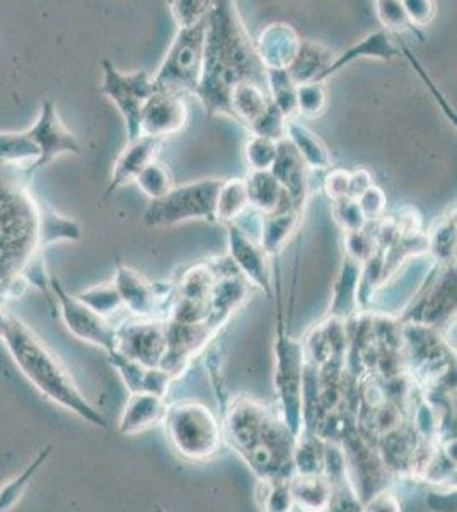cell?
I'll return each mask as SVG.
<instances>
[{"label":"cell","mask_w":457,"mask_h":512,"mask_svg":"<svg viewBox=\"0 0 457 512\" xmlns=\"http://www.w3.org/2000/svg\"><path fill=\"white\" fill-rule=\"evenodd\" d=\"M350 187V171L342 168L331 169L324 176L323 188L326 195L336 202L348 197Z\"/></svg>","instance_id":"obj_47"},{"label":"cell","mask_w":457,"mask_h":512,"mask_svg":"<svg viewBox=\"0 0 457 512\" xmlns=\"http://www.w3.org/2000/svg\"><path fill=\"white\" fill-rule=\"evenodd\" d=\"M408 21L415 30H425L437 14L435 0H401Z\"/></svg>","instance_id":"obj_45"},{"label":"cell","mask_w":457,"mask_h":512,"mask_svg":"<svg viewBox=\"0 0 457 512\" xmlns=\"http://www.w3.org/2000/svg\"><path fill=\"white\" fill-rule=\"evenodd\" d=\"M287 139L294 144L301 154L307 168L328 169L331 168L330 149L323 140L314 134L311 128L296 122V118L287 120Z\"/></svg>","instance_id":"obj_26"},{"label":"cell","mask_w":457,"mask_h":512,"mask_svg":"<svg viewBox=\"0 0 457 512\" xmlns=\"http://www.w3.org/2000/svg\"><path fill=\"white\" fill-rule=\"evenodd\" d=\"M333 216H335V221L343 227V231L364 229L365 222H367L362 210H360L359 202L350 197L336 200Z\"/></svg>","instance_id":"obj_44"},{"label":"cell","mask_w":457,"mask_h":512,"mask_svg":"<svg viewBox=\"0 0 457 512\" xmlns=\"http://www.w3.org/2000/svg\"><path fill=\"white\" fill-rule=\"evenodd\" d=\"M374 185L372 175L367 169L359 168L355 171H350V187H348V197L357 198L367 190V188Z\"/></svg>","instance_id":"obj_48"},{"label":"cell","mask_w":457,"mask_h":512,"mask_svg":"<svg viewBox=\"0 0 457 512\" xmlns=\"http://www.w3.org/2000/svg\"><path fill=\"white\" fill-rule=\"evenodd\" d=\"M50 291L53 303L57 304L58 316L69 333L82 342L101 347L106 354L116 349V328L110 321L94 313L79 297L69 294L55 277H50Z\"/></svg>","instance_id":"obj_9"},{"label":"cell","mask_w":457,"mask_h":512,"mask_svg":"<svg viewBox=\"0 0 457 512\" xmlns=\"http://www.w3.org/2000/svg\"><path fill=\"white\" fill-rule=\"evenodd\" d=\"M212 0H168L169 11L178 28H188L207 16Z\"/></svg>","instance_id":"obj_42"},{"label":"cell","mask_w":457,"mask_h":512,"mask_svg":"<svg viewBox=\"0 0 457 512\" xmlns=\"http://www.w3.org/2000/svg\"><path fill=\"white\" fill-rule=\"evenodd\" d=\"M328 106V89L324 81L307 82L297 86V115L319 118Z\"/></svg>","instance_id":"obj_37"},{"label":"cell","mask_w":457,"mask_h":512,"mask_svg":"<svg viewBox=\"0 0 457 512\" xmlns=\"http://www.w3.org/2000/svg\"><path fill=\"white\" fill-rule=\"evenodd\" d=\"M29 139L35 142L40 158L31 166L28 173L33 175L38 169L47 168L55 159L65 154H81V144L76 135L70 132L64 120L58 115L57 105L52 98L41 101L40 113L36 122L26 130Z\"/></svg>","instance_id":"obj_10"},{"label":"cell","mask_w":457,"mask_h":512,"mask_svg":"<svg viewBox=\"0 0 457 512\" xmlns=\"http://www.w3.org/2000/svg\"><path fill=\"white\" fill-rule=\"evenodd\" d=\"M241 82H255L268 89L267 69L244 28L236 0H212L207 12L202 77L195 91L207 117L224 115L234 120L231 94Z\"/></svg>","instance_id":"obj_1"},{"label":"cell","mask_w":457,"mask_h":512,"mask_svg":"<svg viewBox=\"0 0 457 512\" xmlns=\"http://www.w3.org/2000/svg\"><path fill=\"white\" fill-rule=\"evenodd\" d=\"M50 454H52V448L41 449L35 461L29 463V465L24 468L23 472H21V475L11 478L6 485L0 487V512L12 511L14 507L18 506L19 501H21L24 494L28 492L29 485L33 482V478L40 472L41 466L47 463Z\"/></svg>","instance_id":"obj_31"},{"label":"cell","mask_w":457,"mask_h":512,"mask_svg":"<svg viewBox=\"0 0 457 512\" xmlns=\"http://www.w3.org/2000/svg\"><path fill=\"white\" fill-rule=\"evenodd\" d=\"M82 238V227L70 217L58 214L52 205L38 198V246L45 253L48 246L57 245L60 241H79Z\"/></svg>","instance_id":"obj_24"},{"label":"cell","mask_w":457,"mask_h":512,"mask_svg":"<svg viewBox=\"0 0 457 512\" xmlns=\"http://www.w3.org/2000/svg\"><path fill=\"white\" fill-rule=\"evenodd\" d=\"M174 451L190 461L210 460L219 453L222 427L203 403H176L162 420Z\"/></svg>","instance_id":"obj_4"},{"label":"cell","mask_w":457,"mask_h":512,"mask_svg":"<svg viewBox=\"0 0 457 512\" xmlns=\"http://www.w3.org/2000/svg\"><path fill=\"white\" fill-rule=\"evenodd\" d=\"M374 4H376L377 18L381 21L382 28L389 31L391 35L401 36L408 31L418 35V31L408 21L401 0H374Z\"/></svg>","instance_id":"obj_39"},{"label":"cell","mask_w":457,"mask_h":512,"mask_svg":"<svg viewBox=\"0 0 457 512\" xmlns=\"http://www.w3.org/2000/svg\"><path fill=\"white\" fill-rule=\"evenodd\" d=\"M268 93L287 118L297 117V84L287 69L267 70Z\"/></svg>","instance_id":"obj_32"},{"label":"cell","mask_w":457,"mask_h":512,"mask_svg":"<svg viewBox=\"0 0 457 512\" xmlns=\"http://www.w3.org/2000/svg\"><path fill=\"white\" fill-rule=\"evenodd\" d=\"M116 349L147 367L159 366L166 352V328L159 321H134L116 328Z\"/></svg>","instance_id":"obj_13"},{"label":"cell","mask_w":457,"mask_h":512,"mask_svg":"<svg viewBox=\"0 0 457 512\" xmlns=\"http://www.w3.org/2000/svg\"><path fill=\"white\" fill-rule=\"evenodd\" d=\"M168 408L166 396L154 395L147 391L130 393L127 405L118 420V431L123 436H137L140 432L161 424L168 414Z\"/></svg>","instance_id":"obj_18"},{"label":"cell","mask_w":457,"mask_h":512,"mask_svg":"<svg viewBox=\"0 0 457 512\" xmlns=\"http://www.w3.org/2000/svg\"><path fill=\"white\" fill-rule=\"evenodd\" d=\"M427 248L439 262L451 260L456 250V209L451 210L447 216L442 217L434 229L430 231L427 239Z\"/></svg>","instance_id":"obj_34"},{"label":"cell","mask_w":457,"mask_h":512,"mask_svg":"<svg viewBox=\"0 0 457 512\" xmlns=\"http://www.w3.org/2000/svg\"><path fill=\"white\" fill-rule=\"evenodd\" d=\"M268 89L255 82H241L231 94V108L234 120L249 127L265 111L270 103Z\"/></svg>","instance_id":"obj_27"},{"label":"cell","mask_w":457,"mask_h":512,"mask_svg":"<svg viewBox=\"0 0 457 512\" xmlns=\"http://www.w3.org/2000/svg\"><path fill=\"white\" fill-rule=\"evenodd\" d=\"M113 282L122 296L123 308H127L137 318L149 320L159 309L161 304L159 287L142 277L139 272L123 265L122 262L116 263Z\"/></svg>","instance_id":"obj_14"},{"label":"cell","mask_w":457,"mask_h":512,"mask_svg":"<svg viewBox=\"0 0 457 512\" xmlns=\"http://www.w3.org/2000/svg\"><path fill=\"white\" fill-rule=\"evenodd\" d=\"M188 123L186 96L168 91H154L140 115V135L168 139L180 134Z\"/></svg>","instance_id":"obj_12"},{"label":"cell","mask_w":457,"mask_h":512,"mask_svg":"<svg viewBox=\"0 0 457 512\" xmlns=\"http://www.w3.org/2000/svg\"><path fill=\"white\" fill-rule=\"evenodd\" d=\"M292 501L302 506L311 507L314 511L331 504V487L321 475H301L289 480Z\"/></svg>","instance_id":"obj_30"},{"label":"cell","mask_w":457,"mask_h":512,"mask_svg":"<svg viewBox=\"0 0 457 512\" xmlns=\"http://www.w3.org/2000/svg\"><path fill=\"white\" fill-rule=\"evenodd\" d=\"M222 180L205 178L181 187L174 185L164 197L151 200L144 212V222L151 227L176 226L186 221L215 224V202Z\"/></svg>","instance_id":"obj_6"},{"label":"cell","mask_w":457,"mask_h":512,"mask_svg":"<svg viewBox=\"0 0 457 512\" xmlns=\"http://www.w3.org/2000/svg\"><path fill=\"white\" fill-rule=\"evenodd\" d=\"M335 60V53L323 43L314 40H301L296 57L287 67L290 79L297 86L307 82L323 81L324 72Z\"/></svg>","instance_id":"obj_21"},{"label":"cell","mask_w":457,"mask_h":512,"mask_svg":"<svg viewBox=\"0 0 457 512\" xmlns=\"http://www.w3.org/2000/svg\"><path fill=\"white\" fill-rule=\"evenodd\" d=\"M277 149V140L251 134L244 146V158H246L248 168L251 171H268L277 158Z\"/></svg>","instance_id":"obj_38"},{"label":"cell","mask_w":457,"mask_h":512,"mask_svg":"<svg viewBox=\"0 0 457 512\" xmlns=\"http://www.w3.org/2000/svg\"><path fill=\"white\" fill-rule=\"evenodd\" d=\"M227 241H229V256L238 267L239 274L248 280L251 286L258 287L273 297V275L270 267V256L263 250L260 241L251 238L243 227L232 222L227 224Z\"/></svg>","instance_id":"obj_11"},{"label":"cell","mask_w":457,"mask_h":512,"mask_svg":"<svg viewBox=\"0 0 457 512\" xmlns=\"http://www.w3.org/2000/svg\"><path fill=\"white\" fill-rule=\"evenodd\" d=\"M360 210L364 214L365 221H379L386 216V207H388V197L382 192V188L372 185L367 188L359 198Z\"/></svg>","instance_id":"obj_46"},{"label":"cell","mask_w":457,"mask_h":512,"mask_svg":"<svg viewBox=\"0 0 457 512\" xmlns=\"http://www.w3.org/2000/svg\"><path fill=\"white\" fill-rule=\"evenodd\" d=\"M246 181V192H248L249 207L258 210L260 214H270L278 209L296 205L287 193L282 190L277 178L268 171H251ZM301 207V205H296Z\"/></svg>","instance_id":"obj_23"},{"label":"cell","mask_w":457,"mask_h":512,"mask_svg":"<svg viewBox=\"0 0 457 512\" xmlns=\"http://www.w3.org/2000/svg\"><path fill=\"white\" fill-rule=\"evenodd\" d=\"M161 146L162 139L149 137V135H139L137 139L128 140L127 146L123 147V151L118 154L113 164L110 185L105 197H110L118 188L135 181L147 164L156 161Z\"/></svg>","instance_id":"obj_15"},{"label":"cell","mask_w":457,"mask_h":512,"mask_svg":"<svg viewBox=\"0 0 457 512\" xmlns=\"http://www.w3.org/2000/svg\"><path fill=\"white\" fill-rule=\"evenodd\" d=\"M40 158L35 142L24 132H0V163L29 171Z\"/></svg>","instance_id":"obj_29"},{"label":"cell","mask_w":457,"mask_h":512,"mask_svg":"<svg viewBox=\"0 0 457 512\" xmlns=\"http://www.w3.org/2000/svg\"><path fill=\"white\" fill-rule=\"evenodd\" d=\"M215 277L214 270L210 267V263H200L197 267L190 268L180 284L176 287L178 297H186V299H198V301H207L210 291L214 287Z\"/></svg>","instance_id":"obj_35"},{"label":"cell","mask_w":457,"mask_h":512,"mask_svg":"<svg viewBox=\"0 0 457 512\" xmlns=\"http://www.w3.org/2000/svg\"><path fill=\"white\" fill-rule=\"evenodd\" d=\"M0 340L6 345L12 361L29 383L47 396L48 400L65 408L70 414L86 420L87 424L108 429L105 417L89 403L77 388L69 369L57 355L43 344L24 321L0 306Z\"/></svg>","instance_id":"obj_2"},{"label":"cell","mask_w":457,"mask_h":512,"mask_svg":"<svg viewBox=\"0 0 457 512\" xmlns=\"http://www.w3.org/2000/svg\"><path fill=\"white\" fill-rule=\"evenodd\" d=\"M82 303L93 309L94 313H98L103 318H110L116 315L120 309L123 308L122 296L116 289L115 282H106V284H99V286L89 287L84 291L76 294Z\"/></svg>","instance_id":"obj_33"},{"label":"cell","mask_w":457,"mask_h":512,"mask_svg":"<svg viewBox=\"0 0 457 512\" xmlns=\"http://www.w3.org/2000/svg\"><path fill=\"white\" fill-rule=\"evenodd\" d=\"M362 263L353 262L348 256L343 260L340 275L336 279L335 297L331 304V315L338 320H345L352 315L360 296V277H362Z\"/></svg>","instance_id":"obj_25"},{"label":"cell","mask_w":457,"mask_h":512,"mask_svg":"<svg viewBox=\"0 0 457 512\" xmlns=\"http://www.w3.org/2000/svg\"><path fill=\"white\" fill-rule=\"evenodd\" d=\"M21 171L0 163V299L24 279L29 263L45 258L38 246V198L29 192Z\"/></svg>","instance_id":"obj_3"},{"label":"cell","mask_w":457,"mask_h":512,"mask_svg":"<svg viewBox=\"0 0 457 512\" xmlns=\"http://www.w3.org/2000/svg\"><path fill=\"white\" fill-rule=\"evenodd\" d=\"M301 45L297 31L287 23L268 24L256 38L255 48L265 69H287Z\"/></svg>","instance_id":"obj_16"},{"label":"cell","mask_w":457,"mask_h":512,"mask_svg":"<svg viewBox=\"0 0 457 512\" xmlns=\"http://www.w3.org/2000/svg\"><path fill=\"white\" fill-rule=\"evenodd\" d=\"M287 120L289 118L285 117L280 108L270 99L265 111L249 125V132L278 142L287 137Z\"/></svg>","instance_id":"obj_40"},{"label":"cell","mask_w":457,"mask_h":512,"mask_svg":"<svg viewBox=\"0 0 457 512\" xmlns=\"http://www.w3.org/2000/svg\"><path fill=\"white\" fill-rule=\"evenodd\" d=\"M205 31L207 16L193 26L178 28L166 57L152 76L156 91L195 96L202 77Z\"/></svg>","instance_id":"obj_5"},{"label":"cell","mask_w":457,"mask_h":512,"mask_svg":"<svg viewBox=\"0 0 457 512\" xmlns=\"http://www.w3.org/2000/svg\"><path fill=\"white\" fill-rule=\"evenodd\" d=\"M299 219L301 207L296 205L275 210L270 214H261L260 245L270 258L284 250L290 236L296 231Z\"/></svg>","instance_id":"obj_22"},{"label":"cell","mask_w":457,"mask_h":512,"mask_svg":"<svg viewBox=\"0 0 457 512\" xmlns=\"http://www.w3.org/2000/svg\"><path fill=\"white\" fill-rule=\"evenodd\" d=\"M396 38L398 36L391 35L384 28L365 36V38L357 41L355 45H352L345 52L336 55L335 60L331 62L330 67L324 72L323 81H326L328 77L335 76L336 72L345 69L348 64H352L355 60L374 59L389 62V60L400 59V57H403L401 41L400 47H398L396 45Z\"/></svg>","instance_id":"obj_19"},{"label":"cell","mask_w":457,"mask_h":512,"mask_svg":"<svg viewBox=\"0 0 457 512\" xmlns=\"http://www.w3.org/2000/svg\"><path fill=\"white\" fill-rule=\"evenodd\" d=\"M249 209L248 192L244 178L222 180L217 202H215V219L219 224H232Z\"/></svg>","instance_id":"obj_28"},{"label":"cell","mask_w":457,"mask_h":512,"mask_svg":"<svg viewBox=\"0 0 457 512\" xmlns=\"http://www.w3.org/2000/svg\"><path fill=\"white\" fill-rule=\"evenodd\" d=\"M379 250L376 239L364 229L345 231V256L357 263H365Z\"/></svg>","instance_id":"obj_43"},{"label":"cell","mask_w":457,"mask_h":512,"mask_svg":"<svg viewBox=\"0 0 457 512\" xmlns=\"http://www.w3.org/2000/svg\"><path fill=\"white\" fill-rule=\"evenodd\" d=\"M101 67L103 81L99 91L120 111L127 128L128 140L137 139L140 135V115L147 99L156 91L152 76L147 70L122 72L108 59H103Z\"/></svg>","instance_id":"obj_8"},{"label":"cell","mask_w":457,"mask_h":512,"mask_svg":"<svg viewBox=\"0 0 457 512\" xmlns=\"http://www.w3.org/2000/svg\"><path fill=\"white\" fill-rule=\"evenodd\" d=\"M248 280L243 275H231V277H222L215 280L214 287L210 291L209 316L205 325L210 326L212 330H217L220 325H224L226 320L231 318L232 313L246 303L249 296Z\"/></svg>","instance_id":"obj_20"},{"label":"cell","mask_w":457,"mask_h":512,"mask_svg":"<svg viewBox=\"0 0 457 512\" xmlns=\"http://www.w3.org/2000/svg\"><path fill=\"white\" fill-rule=\"evenodd\" d=\"M307 169V164L294 144L287 137L278 140L277 158L273 161L270 173L277 178L282 190L296 205H302L306 200L309 188Z\"/></svg>","instance_id":"obj_17"},{"label":"cell","mask_w":457,"mask_h":512,"mask_svg":"<svg viewBox=\"0 0 457 512\" xmlns=\"http://www.w3.org/2000/svg\"><path fill=\"white\" fill-rule=\"evenodd\" d=\"M135 183L139 185L145 197H149L151 200L164 197L174 187L171 171L159 161H152V163L147 164L140 171V175L135 178Z\"/></svg>","instance_id":"obj_36"},{"label":"cell","mask_w":457,"mask_h":512,"mask_svg":"<svg viewBox=\"0 0 457 512\" xmlns=\"http://www.w3.org/2000/svg\"><path fill=\"white\" fill-rule=\"evenodd\" d=\"M324 448L318 439H302L294 448V468L301 475H321L324 468Z\"/></svg>","instance_id":"obj_41"},{"label":"cell","mask_w":457,"mask_h":512,"mask_svg":"<svg viewBox=\"0 0 457 512\" xmlns=\"http://www.w3.org/2000/svg\"><path fill=\"white\" fill-rule=\"evenodd\" d=\"M304 345L285 333L284 321H278V338L275 344V386L282 402V419L294 436H301L304 420V383L306 362Z\"/></svg>","instance_id":"obj_7"}]
</instances>
